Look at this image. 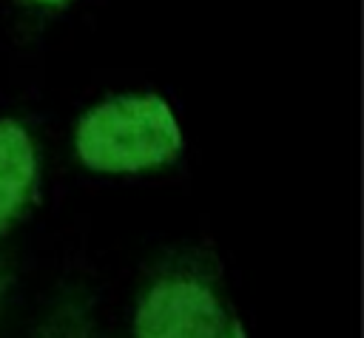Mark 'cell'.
<instances>
[{
  "label": "cell",
  "mask_w": 364,
  "mask_h": 338,
  "mask_svg": "<svg viewBox=\"0 0 364 338\" xmlns=\"http://www.w3.org/2000/svg\"><path fill=\"white\" fill-rule=\"evenodd\" d=\"M74 145L91 170L134 173L171 162L182 151V131L165 99L125 94L82 114Z\"/></svg>",
  "instance_id": "6da1fadb"
},
{
  "label": "cell",
  "mask_w": 364,
  "mask_h": 338,
  "mask_svg": "<svg viewBox=\"0 0 364 338\" xmlns=\"http://www.w3.org/2000/svg\"><path fill=\"white\" fill-rule=\"evenodd\" d=\"M228 318L208 281L199 276L156 278L134 315V338H225Z\"/></svg>",
  "instance_id": "7a4b0ae2"
},
{
  "label": "cell",
  "mask_w": 364,
  "mask_h": 338,
  "mask_svg": "<svg viewBox=\"0 0 364 338\" xmlns=\"http://www.w3.org/2000/svg\"><path fill=\"white\" fill-rule=\"evenodd\" d=\"M37 185V151L28 131L0 119V236L26 210Z\"/></svg>",
  "instance_id": "3957f363"
},
{
  "label": "cell",
  "mask_w": 364,
  "mask_h": 338,
  "mask_svg": "<svg viewBox=\"0 0 364 338\" xmlns=\"http://www.w3.org/2000/svg\"><path fill=\"white\" fill-rule=\"evenodd\" d=\"M225 338H245V335H242V327H239V324L233 321V324L228 327V332H225Z\"/></svg>",
  "instance_id": "277c9868"
},
{
  "label": "cell",
  "mask_w": 364,
  "mask_h": 338,
  "mask_svg": "<svg viewBox=\"0 0 364 338\" xmlns=\"http://www.w3.org/2000/svg\"><path fill=\"white\" fill-rule=\"evenodd\" d=\"M31 3H40V6H60V3H65V0H31Z\"/></svg>",
  "instance_id": "5b68a950"
}]
</instances>
